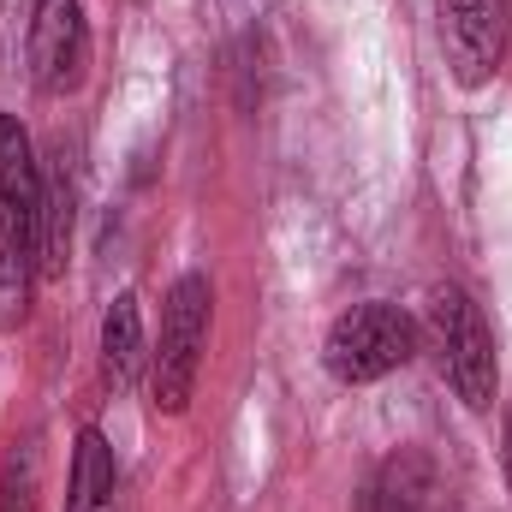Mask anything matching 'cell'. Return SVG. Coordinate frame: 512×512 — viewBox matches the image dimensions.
<instances>
[{"label":"cell","mask_w":512,"mask_h":512,"mask_svg":"<svg viewBox=\"0 0 512 512\" xmlns=\"http://www.w3.org/2000/svg\"><path fill=\"white\" fill-rule=\"evenodd\" d=\"M209 316H215L209 274H179L167 286V304H161V346L149 352L155 411H167V417H179L191 405V393H197L203 346H209Z\"/></svg>","instance_id":"1"},{"label":"cell","mask_w":512,"mask_h":512,"mask_svg":"<svg viewBox=\"0 0 512 512\" xmlns=\"http://www.w3.org/2000/svg\"><path fill=\"white\" fill-rule=\"evenodd\" d=\"M417 358V322L399 310V304H352L334 316L328 340H322V364L328 376L346 387H364V382H382L393 370H405Z\"/></svg>","instance_id":"2"},{"label":"cell","mask_w":512,"mask_h":512,"mask_svg":"<svg viewBox=\"0 0 512 512\" xmlns=\"http://www.w3.org/2000/svg\"><path fill=\"white\" fill-rule=\"evenodd\" d=\"M429 334H435V352H441V370H447L453 393L471 411H489L495 387H501L495 334H489V322H483V310L471 304L465 286H435V298H429Z\"/></svg>","instance_id":"3"},{"label":"cell","mask_w":512,"mask_h":512,"mask_svg":"<svg viewBox=\"0 0 512 512\" xmlns=\"http://www.w3.org/2000/svg\"><path fill=\"white\" fill-rule=\"evenodd\" d=\"M441 18V48L447 66L465 90L489 84L507 60V36H512V0H435Z\"/></svg>","instance_id":"4"},{"label":"cell","mask_w":512,"mask_h":512,"mask_svg":"<svg viewBox=\"0 0 512 512\" xmlns=\"http://www.w3.org/2000/svg\"><path fill=\"white\" fill-rule=\"evenodd\" d=\"M90 66V24L78 0H36L30 12V78L42 96H72Z\"/></svg>","instance_id":"5"},{"label":"cell","mask_w":512,"mask_h":512,"mask_svg":"<svg viewBox=\"0 0 512 512\" xmlns=\"http://www.w3.org/2000/svg\"><path fill=\"white\" fill-rule=\"evenodd\" d=\"M36 274L42 268H36V233H30V221L0 203V334L24 328Z\"/></svg>","instance_id":"6"},{"label":"cell","mask_w":512,"mask_h":512,"mask_svg":"<svg viewBox=\"0 0 512 512\" xmlns=\"http://www.w3.org/2000/svg\"><path fill=\"white\" fill-rule=\"evenodd\" d=\"M370 512H441V477L417 447H399L370 483Z\"/></svg>","instance_id":"7"},{"label":"cell","mask_w":512,"mask_h":512,"mask_svg":"<svg viewBox=\"0 0 512 512\" xmlns=\"http://www.w3.org/2000/svg\"><path fill=\"white\" fill-rule=\"evenodd\" d=\"M66 512H120V465H114V447L102 429H78Z\"/></svg>","instance_id":"8"},{"label":"cell","mask_w":512,"mask_h":512,"mask_svg":"<svg viewBox=\"0 0 512 512\" xmlns=\"http://www.w3.org/2000/svg\"><path fill=\"white\" fill-rule=\"evenodd\" d=\"M42 167H36V149H30V131L18 126L12 114H0V203L12 215L30 221L36 233V215H42Z\"/></svg>","instance_id":"9"},{"label":"cell","mask_w":512,"mask_h":512,"mask_svg":"<svg viewBox=\"0 0 512 512\" xmlns=\"http://www.w3.org/2000/svg\"><path fill=\"white\" fill-rule=\"evenodd\" d=\"M149 364V340H143V310H137V292H120L102 316V370L114 387H137Z\"/></svg>","instance_id":"10"},{"label":"cell","mask_w":512,"mask_h":512,"mask_svg":"<svg viewBox=\"0 0 512 512\" xmlns=\"http://www.w3.org/2000/svg\"><path fill=\"white\" fill-rule=\"evenodd\" d=\"M6 512H36V447H18L6 465Z\"/></svg>","instance_id":"11"},{"label":"cell","mask_w":512,"mask_h":512,"mask_svg":"<svg viewBox=\"0 0 512 512\" xmlns=\"http://www.w3.org/2000/svg\"><path fill=\"white\" fill-rule=\"evenodd\" d=\"M501 465H507V495H512V405H507V423H501Z\"/></svg>","instance_id":"12"}]
</instances>
